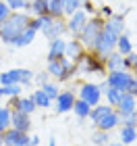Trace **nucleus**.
Listing matches in <instances>:
<instances>
[{
    "instance_id": "obj_34",
    "label": "nucleus",
    "mask_w": 137,
    "mask_h": 146,
    "mask_svg": "<svg viewBox=\"0 0 137 146\" xmlns=\"http://www.w3.org/2000/svg\"><path fill=\"white\" fill-rule=\"evenodd\" d=\"M10 127V109L0 104V134Z\"/></svg>"
},
{
    "instance_id": "obj_13",
    "label": "nucleus",
    "mask_w": 137,
    "mask_h": 146,
    "mask_svg": "<svg viewBox=\"0 0 137 146\" xmlns=\"http://www.w3.org/2000/svg\"><path fill=\"white\" fill-rule=\"evenodd\" d=\"M135 102H137V96L125 92V94L121 96L119 104H116V113H119V115H129V113H135Z\"/></svg>"
},
{
    "instance_id": "obj_23",
    "label": "nucleus",
    "mask_w": 137,
    "mask_h": 146,
    "mask_svg": "<svg viewBox=\"0 0 137 146\" xmlns=\"http://www.w3.org/2000/svg\"><path fill=\"white\" fill-rule=\"evenodd\" d=\"M35 34H37L35 29H31V27H27V29H25V31H23L21 36H19V38L15 40V42H12V46H17V48H23V46H29L31 42H33V38H35Z\"/></svg>"
},
{
    "instance_id": "obj_48",
    "label": "nucleus",
    "mask_w": 137,
    "mask_h": 146,
    "mask_svg": "<svg viewBox=\"0 0 137 146\" xmlns=\"http://www.w3.org/2000/svg\"><path fill=\"white\" fill-rule=\"evenodd\" d=\"M0 146H2V134H0Z\"/></svg>"
},
{
    "instance_id": "obj_29",
    "label": "nucleus",
    "mask_w": 137,
    "mask_h": 146,
    "mask_svg": "<svg viewBox=\"0 0 137 146\" xmlns=\"http://www.w3.org/2000/svg\"><path fill=\"white\" fill-rule=\"evenodd\" d=\"M48 15L54 17V19H62L64 17V11H62L60 0H48Z\"/></svg>"
},
{
    "instance_id": "obj_15",
    "label": "nucleus",
    "mask_w": 137,
    "mask_h": 146,
    "mask_svg": "<svg viewBox=\"0 0 137 146\" xmlns=\"http://www.w3.org/2000/svg\"><path fill=\"white\" fill-rule=\"evenodd\" d=\"M104 67H106L108 71H121L125 69V56L121 54V52H110V54L104 58Z\"/></svg>"
},
{
    "instance_id": "obj_31",
    "label": "nucleus",
    "mask_w": 137,
    "mask_h": 146,
    "mask_svg": "<svg viewBox=\"0 0 137 146\" xmlns=\"http://www.w3.org/2000/svg\"><path fill=\"white\" fill-rule=\"evenodd\" d=\"M21 92H23V86L21 84L2 86V96H6V98H17V96H21Z\"/></svg>"
},
{
    "instance_id": "obj_16",
    "label": "nucleus",
    "mask_w": 137,
    "mask_h": 146,
    "mask_svg": "<svg viewBox=\"0 0 137 146\" xmlns=\"http://www.w3.org/2000/svg\"><path fill=\"white\" fill-rule=\"evenodd\" d=\"M116 125H121V115L116 111H112V113H108L104 119H100V121L96 123V127L102 129V131H110V129H114Z\"/></svg>"
},
{
    "instance_id": "obj_50",
    "label": "nucleus",
    "mask_w": 137,
    "mask_h": 146,
    "mask_svg": "<svg viewBox=\"0 0 137 146\" xmlns=\"http://www.w3.org/2000/svg\"><path fill=\"white\" fill-rule=\"evenodd\" d=\"M135 84H137V75H135Z\"/></svg>"
},
{
    "instance_id": "obj_37",
    "label": "nucleus",
    "mask_w": 137,
    "mask_h": 146,
    "mask_svg": "<svg viewBox=\"0 0 137 146\" xmlns=\"http://www.w3.org/2000/svg\"><path fill=\"white\" fill-rule=\"evenodd\" d=\"M125 69L127 71H137V54L135 52L125 54Z\"/></svg>"
},
{
    "instance_id": "obj_17",
    "label": "nucleus",
    "mask_w": 137,
    "mask_h": 146,
    "mask_svg": "<svg viewBox=\"0 0 137 146\" xmlns=\"http://www.w3.org/2000/svg\"><path fill=\"white\" fill-rule=\"evenodd\" d=\"M100 90H102V96H106V100H108L110 107H116V104H119V100H121V96L125 94V92H119V90L110 88L106 82H102V84H100Z\"/></svg>"
},
{
    "instance_id": "obj_3",
    "label": "nucleus",
    "mask_w": 137,
    "mask_h": 146,
    "mask_svg": "<svg viewBox=\"0 0 137 146\" xmlns=\"http://www.w3.org/2000/svg\"><path fill=\"white\" fill-rule=\"evenodd\" d=\"M77 69H75V63H71L69 58H54V61H48V75L56 77L58 82H64V79H69L73 75Z\"/></svg>"
},
{
    "instance_id": "obj_44",
    "label": "nucleus",
    "mask_w": 137,
    "mask_h": 146,
    "mask_svg": "<svg viewBox=\"0 0 137 146\" xmlns=\"http://www.w3.org/2000/svg\"><path fill=\"white\" fill-rule=\"evenodd\" d=\"M29 146H40V136H29Z\"/></svg>"
},
{
    "instance_id": "obj_18",
    "label": "nucleus",
    "mask_w": 137,
    "mask_h": 146,
    "mask_svg": "<svg viewBox=\"0 0 137 146\" xmlns=\"http://www.w3.org/2000/svg\"><path fill=\"white\" fill-rule=\"evenodd\" d=\"M64 31H67V23H64L62 19H54L52 25L44 31V36L48 38V40H54V38H62Z\"/></svg>"
},
{
    "instance_id": "obj_24",
    "label": "nucleus",
    "mask_w": 137,
    "mask_h": 146,
    "mask_svg": "<svg viewBox=\"0 0 137 146\" xmlns=\"http://www.w3.org/2000/svg\"><path fill=\"white\" fill-rule=\"evenodd\" d=\"M116 52H121L123 56L133 52V46H131V40H129V34H121L116 38Z\"/></svg>"
},
{
    "instance_id": "obj_41",
    "label": "nucleus",
    "mask_w": 137,
    "mask_h": 146,
    "mask_svg": "<svg viewBox=\"0 0 137 146\" xmlns=\"http://www.w3.org/2000/svg\"><path fill=\"white\" fill-rule=\"evenodd\" d=\"M81 11H83V13H87V15H94V13H96L94 4H91L89 0H83V4H81Z\"/></svg>"
},
{
    "instance_id": "obj_8",
    "label": "nucleus",
    "mask_w": 137,
    "mask_h": 146,
    "mask_svg": "<svg viewBox=\"0 0 137 146\" xmlns=\"http://www.w3.org/2000/svg\"><path fill=\"white\" fill-rule=\"evenodd\" d=\"M79 98L85 100L89 107H96L100 104V98H102V90L98 84H83L81 90H79Z\"/></svg>"
},
{
    "instance_id": "obj_26",
    "label": "nucleus",
    "mask_w": 137,
    "mask_h": 146,
    "mask_svg": "<svg viewBox=\"0 0 137 146\" xmlns=\"http://www.w3.org/2000/svg\"><path fill=\"white\" fill-rule=\"evenodd\" d=\"M19 73H21V69H9V71L0 73V86L19 84Z\"/></svg>"
},
{
    "instance_id": "obj_12",
    "label": "nucleus",
    "mask_w": 137,
    "mask_h": 146,
    "mask_svg": "<svg viewBox=\"0 0 137 146\" xmlns=\"http://www.w3.org/2000/svg\"><path fill=\"white\" fill-rule=\"evenodd\" d=\"M10 127L17 129V131L27 134L29 127H31L29 115H25V113H21V111H12V109H10Z\"/></svg>"
},
{
    "instance_id": "obj_27",
    "label": "nucleus",
    "mask_w": 137,
    "mask_h": 146,
    "mask_svg": "<svg viewBox=\"0 0 137 146\" xmlns=\"http://www.w3.org/2000/svg\"><path fill=\"white\" fill-rule=\"evenodd\" d=\"M73 111H75V115H77V117L85 119V117H89V111H91V107H89V104H87L85 100L77 98V100H75V104H73Z\"/></svg>"
},
{
    "instance_id": "obj_38",
    "label": "nucleus",
    "mask_w": 137,
    "mask_h": 146,
    "mask_svg": "<svg viewBox=\"0 0 137 146\" xmlns=\"http://www.w3.org/2000/svg\"><path fill=\"white\" fill-rule=\"evenodd\" d=\"M31 82H33V71L21 69V73H19V84H21V86H29Z\"/></svg>"
},
{
    "instance_id": "obj_21",
    "label": "nucleus",
    "mask_w": 137,
    "mask_h": 146,
    "mask_svg": "<svg viewBox=\"0 0 137 146\" xmlns=\"http://www.w3.org/2000/svg\"><path fill=\"white\" fill-rule=\"evenodd\" d=\"M112 111H114V107H110V104H96V107H91L89 117H91V121H94V123H98L100 119H104L108 113H112Z\"/></svg>"
},
{
    "instance_id": "obj_45",
    "label": "nucleus",
    "mask_w": 137,
    "mask_h": 146,
    "mask_svg": "<svg viewBox=\"0 0 137 146\" xmlns=\"http://www.w3.org/2000/svg\"><path fill=\"white\" fill-rule=\"evenodd\" d=\"M106 146H125V144H123V142H108Z\"/></svg>"
},
{
    "instance_id": "obj_47",
    "label": "nucleus",
    "mask_w": 137,
    "mask_h": 146,
    "mask_svg": "<svg viewBox=\"0 0 137 146\" xmlns=\"http://www.w3.org/2000/svg\"><path fill=\"white\" fill-rule=\"evenodd\" d=\"M0 98H2V86H0Z\"/></svg>"
},
{
    "instance_id": "obj_28",
    "label": "nucleus",
    "mask_w": 137,
    "mask_h": 146,
    "mask_svg": "<svg viewBox=\"0 0 137 146\" xmlns=\"http://www.w3.org/2000/svg\"><path fill=\"white\" fill-rule=\"evenodd\" d=\"M31 100L35 102V107H42V109H48V107H52V100H50V98H48V96H46L44 92H42V88L33 92Z\"/></svg>"
},
{
    "instance_id": "obj_6",
    "label": "nucleus",
    "mask_w": 137,
    "mask_h": 146,
    "mask_svg": "<svg viewBox=\"0 0 137 146\" xmlns=\"http://www.w3.org/2000/svg\"><path fill=\"white\" fill-rule=\"evenodd\" d=\"M75 69L79 73H102L106 67H104V58H100L98 54H85L75 65Z\"/></svg>"
},
{
    "instance_id": "obj_42",
    "label": "nucleus",
    "mask_w": 137,
    "mask_h": 146,
    "mask_svg": "<svg viewBox=\"0 0 137 146\" xmlns=\"http://www.w3.org/2000/svg\"><path fill=\"white\" fill-rule=\"evenodd\" d=\"M33 79L40 86H44V84H48V73H37V75H33Z\"/></svg>"
},
{
    "instance_id": "obj_32",
    "label": "nucleus",
    "mask_w": 137,
    "mask_h": 146,
    "mask_svg": "<svg viewBox=\"0 0 137 146\" xmlns=\"http://www.w3.org/2000/svg\"><path fill=\"white\" fill-rule=\"evenodd\" d=\"M29 11L33 13V15H48V0H31V6Z\"/></svg>"
},
{
    "instance_id": "obj_33",
    "label": "nucleus",
    "mask_w": 137,
    "mask_h": 146,
    "mask_svg": "<svg viewBox=\"0 0 137 146\" xmlns=\"http://www.w3.org/2000/svg\"><path fill=\"white\" fill-rule=\"evenodd\" d=\"M60 4H62V11H64V15H73L75 11H79L81 9V4H83V0H60Z\"/></svg>"
},
{
    "instance_id": "obj_9",
    "label": "nucleus",
    "mask_w": 137,
    "mask_h": 146,
    "mask_svg": "<svg viewBox=\"0 0 137 146\" xmlns=\"http://www.w3.org/2000/svg\"><path fill=\"white\" fill-rule=\"evenodd\" d=\"M64 58H69L71 63H79L83 56H85V48L81 46V42L77 38H73V40H67V44H64V54H62Z\"/></svg>"
},
{
    "instance_id": "obj_46",
    "label": "nucleus",
    "mask_w": 137,
    "mask_h": 146,
    "mask_svg": "<svg viewBox=\"0 0 137 146\" xmlns=\"http://www.w3.org/2000/svg\"><path fill=\"white\" fill-rule=\"evenodd\" d=\"M48 146H56V138H50V142H48Z\"/></svg>"
},
{
    "instance_id": "obj_19",
    "label": "nucleus",
    "mask_w": 137,
    "mask_h": 146,
    "mask_svg": "<svg viewBox=\"0 0 137 146\" xmlns=\"http://www.w3.org/2000/svg\"><path fill=\"white\" fill-rule=\"evenodd\" d=\"M64 44H67V40H62V38H54V40H50L48 61H54V58H60V56L64 54Z\"/></svg>"
},
{
    "instance_id": "obj_22",
    "label": "nucleus",
    "mask_w": 137,
    "mask_h": 146,
    "mask_svg": "<svg viewBox=\"0 0 137 146\" xmlns=\"http://www.w3.org/2000/svg\"><path fill=\"white\" fill-rule=\"evenodd\" d=\"M104 27H108L110 31H114L116 36L125 34V23H123V17L121 15H112L108 21H104Z\"/></svg>"
},
{
    "instance_id": "obj_43",
    "label": "nucleus",
    "mask_w": 137,
    "mask_h": 146,
    "mask_svg": "<svg viewBox=\"0 0 137 146\" xmlns=\"http://www.w3.org/2000/svg\"><path fill=\"white\" fill-rule=\"evenodd\" d=\"M100 15H102V17H108V19H110V17H112V9H110V6H104V9L100 11Z\"/></svg>"
},
{
    "instance_id": "obj_39",
    "label": "nucleus",
    "mask_w": 137,
    "mask_h": 146,
    "mask_svg": "<svg viewBox=\"0 0 137 146\" xmlns=\"http://www.w3.org/2000/svg\"><path fill=\"white\" fill-rule=\"evenodd\" d=\"M121 123H123V125H129V127H137V115H135V113L121 115Z\"/></svg>"
},
{
    "instance_id": "obj_35",
    "label": "nucleus",
    "mask_w": 137,
    "mask_h": 146,
    "mask_svg": "<svg viewBox=\"0 0 137 146\" xmlns=\"http://www.w3.org/2000/svg\"><path fill=\"white\" fill-rule=\"evenodd\" d=\"M40 88H42V92H44V94H46V96L50 98L52 102L56 100V96H58V86H56V84H50V82H48V84L40 86Z\"/></svg>"
},
{
    "instance_id": "obj_36",
    "label": "nucleus",
    "mask_w": 137,
    "mask_h": 146,
    "mask_svg": "<svg viewBox=\"0 0 137 146\" xmlns=\"http://www.w3.org/2000/svg\"><path fill=\"white\" fill-rule=\"evenodd\" d=\"M91 140H94L96 146H106L108 140H110V136H108V131H102V129H98L94 136H91Z\"/></svg>"
},
{
    "instance_id": "obj_4",
    "label": "nucleus",
    "mask_w": 137,
    "mask_h": 146,
    "mask_svg": "<svg viewBox=\"0 0 137 146\" xmlns=\"http://www.w3.org/2000/svg\"><path fill=\"white\" fill-rule=\"evenodd\" d=\"M116 36L114 31H110L108 27H104L102 29V36H100V40H98V44H96V48H94V52L100 58H106L110 52H114L116 50Z\"/></svg>"
},
{
    "instance_id": "obj_20",
    "label": "nucleus",
    "mask_w": 137,
    "mask_h": 146,
    "mask_svg": "<svg viewBox=\"0 0 137 146\" xmlns=\"http://www.w3.org/2000/svg\"><path fill=\"white\" fill-rule=\"evenodd\" d=\"M52 21H54V17H50V15H37V17H33V19L29 21V27L44 34V31L52 25Z\"/></svg>"
},
{
    "instance_id": "obj_40",
    "label": "nucleus",
    "mask_w": 137,
    "mask_h": 146,
    "mask_svg": "<svg viewBox=\"0 0 137 146\" xmlns=\"http://www.w3.org/2000/svg\"><path fill=\"white\" fill-rule=\"evenodd\" d=\"M10 13H12V11L9 9V6H6V2H4V0H0V23H2L4 19L10 15Z\"/></svg>"
},
{
    "instance_id": "obj_14",
    "label": "nucleus",
    "mask_w": 137,
    "mask_h": 146,
    "mask_svg": "<svg viewBox=\"0 0 137 146\" xmlns=\"http://www.w3.org/2000/svg\"><path fill=\"white\" fill-rule=\"evenodd\" d=\"M9 109H12V111H21V113H25V115H31L37 107H35V102L31 100V96L27 98V96H17V98H12V107H9Z\"/></svg>"
},
{
    "instance_id": "obj_1",
    "label": "nucleus",
    "mask_w": 137,
    "mask_h": 146,
    "mask_svg": "<svg viewBox=\"0 0 137 146\" xmlns=\"http://www.w3.org/2000/svg\"><path fill=\"white\" fill-rule=\"evenodd\" d=\"M29 21H31L29 15H25L21 11L10 13V15L0 23V40H2L4 44H12L25 29L29 27Z\"/></svg>"
},
{
    "instance_id": "obj_25",
    "label": "nucleus",
    "mask_w": 137,
    "mask_h": 146,
    "mask_svg": "<svg viewBox=\"0 0 137 146\" xmlns=\"http://www.w3.org/2000/svg\"><path fill=\"white\" fill-rule=\"evenodd\" d=\"M137 140V127H129V125H123L121 127V142L123 144H133Z\"/></svg>"
},
{
    "instance_id": "obj_7",
    "label": "nucleus",
    "mask_w": 137,
    "mask_h": 146,
    "mask_svg": "<svg viewBox=\"0 0 137 146\" xmlns=\"http://www.w3.org/2000/svg\"><path fill=\"white\" fill-rule=\"evenodd\" d=\"M87 21H89L87 13H83L81 9H79V11H75L73 15L69 17V21H64V23H67V31H69V34H73V36L77 38V36L81 34V29L85 27V23H87Z\"/></svg>"
},
{
    "instance_id": "obj_5",
    "label": "nucleus",
    "mask_w": 137,
    "mask_h": 146,
    "mask_svg": "<svg viewBox=\"0 0 137 146\" xmlns=\"http://www.w3.org/2000/svg\"><path fill=\"white\" fill-rule=\"evenodd\" d=\"M133 73L127 71V69H121V71H110L108 77H106V84L110 86V88L119 90V92H127L129 86L133 84Z\"/></svg>"
},
{
    "instance_id": "obj_2",
    "label": "nucleus",
    "mask_w": 137,
    "mask_h": 146,
    "mask_svg": "<svg viewBox=\"0 0 137 146\" xmlns=\"http://www.w3.org/2000/svg\"><path fill=\"white\" fill-rule=\"evenodd\" d=\"M102 29H104V19L96 17V19H91V21L85 23V27L81 29V34L77 36V40L81 42L83 48L94 50L96 44H98V40H100V36H102Z\"/></svg>"
},
{
    "instance_id": "obj_11",
    "label": "nucleus",
    "mask_w": 137,
    "mask_h": 146,
    "mask_svg": "<svg viewBox=\"0 0 137 146\" xmlns=\"http://www.w3.org/2000/svg\"><path fill=\"white\" fill-rule=\"evenodd\" d=\"M75 94L71 90H64V92H58L56 100H54V111L56 113H69L73 111V104H75Z\"/></svg>"
},
{
    "instance_id": "obj_49",
    "label": "nucleus",
    "mask_w": 137,
    "mask_h": 146,
    "mask_svg": "<svg viewBox=\"0 0 137 146\" xmlns=\"http://www.w3.org/2000/svg\"><path fill=\"white\" fill-rule=\"evenodd\" d=\"M135 115H137V102H135Z\"/></svg>"
},
{
    "instance_id": "obj_30",
    "label": "nucleus",
    "mask_w": 137,
    "mask_h": 146,
    "mask_svg": "<svg viewBox=\"0 0 137 146\" xmlns=\"http://www.w3.org/2000/svg\"><path fill=\"white\" fill-rule=\"evenodd\" d=\"M6 6L12 11V13H17V11H29V6H31V0H4Z\"/></svg>"
},
{
    "instance_id": "obj_10",
    "label": "nucleus",
    "mask_w": 137,
    "mask_h": 146,
    "mask_svg": "<svg viewBox=\"0 0 137 146\" xmlns=\"http://www.w3.org/2000/svg\"><path fill=\"white\" fill-rule=\"evenodd\" d=\"M2 146H29V136L9 127L6 131H2Z\"/></svg>"
}]
</instances>
